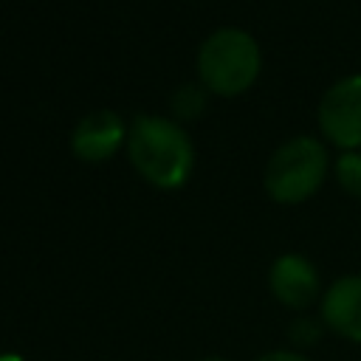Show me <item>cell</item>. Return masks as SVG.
Segmentation results:
<instances>
[{
    "instance_id": "obj_11",
    "label": "cell",
    "mask_w": 361,
    "mask_h": 361,
    "mask_svg": "<svg viewBox=\"0 0 361 361\" xmlns=\"http://www.w3.org/2000/svg\"><path fill=\"white\" fill-rule=\"evenodd\" d=\"M257 361H307V358L302 353H293V350H274V353L259 355Z\"/></svg>"
},
{
    "instance_id": "obj_4",
    "label": "cell",
    "mask_w": 361,
    "mask_h": 361,
    "mask_svg": "<svg viewBox=\"0 0 361 361\" xmlns=\"http://www.w3.org/2000/svg\"><path fill=\"white\" fill-rule=\"evenodd\" d=\"M319 130L341 152L361 149V73L333 82L319 102Z\"/></svg>"
},
{
    "instance_id": "obj_2",
    "label": "cell",
    "mask_w": 361,
    "mask_h": 361,
    "mask_svg": "<svg viewBox=\"0 0 361 361\" xmlns=\"http://www.w3.org/2000/svg\"><path fill=\"white\" fill-rule=\"evenodd\" d=\"M259 45L243 28L214 31L197 54L200 85L217 96H237L254 85L259 76Z\"/></svg>"
},
{
    "instance_id": "obj_12",
    "label": "cell",
    "mask_w": 361,
    "mask_h": 361,
    "mask_svg": "<svg viewBox=\"0 0 361 361\" xmlns=\"http://www.w3.org/2000/svg\"><path fill=\"white\" fill-rule=\"evenodd\" d=\"M0 361H25V358H20V355H14V353H6V355H0Z\"/></svg>"
},
{
    "instance_id": "obj_3",
    "label": "cell",
    "mask_w": 361,
    "mask_h": 361,
    "mask_svg": "<svg viewBox=\"0 0 361 361\" xmlns=\"http://www.w3.org/2000/svg\"><path fill=\"white\" fill-rule=\"evenodd\" d=\"M327 147L319 138H290L271 155L265 166V192L276 203H302L319 192L327 178Z\"/></svg>"
},
{
    "instance_id": "obj_10",
    "label": "cell",
    "mask_w": 361,
    "mask_h": 361,
    "mask_svg": "<svg viewBox=\"0 0 361 361\" xmlns=\"http://www.w3.org/2000/svg\"><path fill=\"white\" fill-rule=\"evenodd\" d=\"M322 324H324V322H316V319H296V322L290 324V341H293L296 347H310V344H316L319 336H322Z\"/></svg>"
},
{
    "instance_id": "obj_5",
    "label": "cell",
    "mask_w": 361,
    "mask_h": 361,
    "mask_svg": "<svg viewBox=\"0 0 361 361\" xmlns=\"http://www.w3.org/2000/svg\"><path fill=\"white\" fill-rule=\"evenodd\" d=\"M268 285H271V293L285 307H293V310L313 305V299L319 296V288H322L316 265L302 254H282L279 259H274Z\"/></svg>"
},
{
    "instance_id": "obj_1",
    "label": "cell",
    "mask_w": 361,
    "mask_h": 361,
    "mask_svg": "<svg viewBox=\"0 0 361 361\" xmlns=\"http://www.w3.org/2000/svg\"><path fill=\"white\" fill-rule=\"evenodd\" d=\"M127 152L135 169L161 189L180 186L195 164L186 130L169 118L138 116L127 133Z\"/></svg>"
},
{
    "instance_id": "obj_13",
    "label": "cell",
    "mask_w": 361,
    "mask_h": 361,
    "mask_svg": "<svg viewBox=\"0 0 361 361\" xmlns=\"http://www.w3.org/2000/svg\"><path fill=\"white\" fill-rule=\"evenodd\" d=\"M203 361H226V358H203Z\"/></svg>"
},
{
    "instance_id": "obj_8",
    "label": "cell",
    "mask_w": 361,
    "mask_h": 361,
    "mask_svg": "<svg viewBox=\"0 0 361 361\" xmlns=\"http://www.w3.org/2000/svg\"><path fill=\"white\" fill-rule=\"evenodd\" d=\"M336 180H338V186L347 195L361 200V149H350V152L338 155V161H336Z\"/></svg>"
},
{
    "instance_id": "obj_9",
    "label": "cell",
    "mask_w": 361,
    "mask_h": 361,
    "mask_svg": "<svg viewBox=\"0 0 361 361\" xmlns=\"http://www.w3.org/2000/svg\"><path fill=\"white\" fill-rule=\"evenodd\" d=\"M203 107H206V96L197 85H183L172 96V110L178 118H195L203 113Z\"/></svg>"
},
{
    "instance_id": "obj_6",
    "label": "cell",
    "mask_w": 361,
    "mask_h": 361,
    "mask_svg": "<svg viewBox=\"0 0 361 361\" xmlns=\"http://www.w3.org/2000/svg\"><path fill=\"white\" fill-rule=\"evenodd\" d=\"M124 141H127L124 121L110 110H96L76 124L71 147L82 161H107L110 155H116V149Z\"/></svg>"
},
{
    "instance_id": "obj_7",
    "label": "cell",
    "mask_w": 361,
    "mask_h": 361,
    "mask_svg": "<svg viewBox=\"0 0 361 361\" xmlns=\"http://www.w3.org/2000/svg\"><path fill=\"white\" fill-rule=\"evenodd\" d=\"M322 322L333 333L361 344V276L336 279L322 296Z\"/></svg>"
}]
</instances>
